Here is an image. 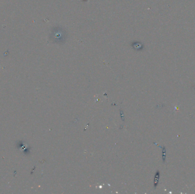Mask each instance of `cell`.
<instances>
[{"label":"cell","instance_id":"obj_1","mask_svg":"<svg viewBox=\"0 0 195 194\" xmlns=\"http://www.w3.org/2000/svg\"><path fill=\"white\" fill-rule=\"evenodd\" d=\"M53 38H55V39H56L57 41H61V42L63 41V38H65V32H62V31H61V30L59 29L58 30V31L55 32L54 35H53Z\"/></svg>","mask_w":195,"mask_h":194},{"label":"cell","instance_id":"obj_2","mask_svg":"<svg viewBox=\"0 0 195 194\" xmlns=\"http://www.w3.org/2000/svg\"><path fill=\"white\" fill-rule=\"evenodd\" d=\"M159 179H160V172L159 171H157L155 173V178H154V188L155 189L156 187L158 185L159 182Z\"/></svg>","mask_w":195,"mask_h":194},{"label":"cell","instance_id":"obj_3","mask_svg":"<svg viewBox=\"0 0 195 194\" xmlns=\"http://www.w3.org/2000/svg\"><path fill=\"white\" fill-rule=\"evenodd\" d=\"M155 144H156L157 146H158L159 147L162 148V149H163V152H162V154H163V161L164 163L165 162V161H166V148H165L164 146H163V147H162V146H159L157 144H156V143H154Z\"/></svg>","mask_w":195,"mask_h":194},{"label":"cell","instance_id":"obj_4","mask_svg":"<svg viewBox=\"0 0 195 194\" xmlns=\"http://www.w3.org/2000/svg\"><path fill=\"white\" fill-rule=\"evenodd\" d=\"M119 111H120V118H121L122 120L123 121H124L125 120V118H124V113H123V111L122 110V109H119Z\"/></svg>","mask_w":195,"mask_h":194}]
</instances>
